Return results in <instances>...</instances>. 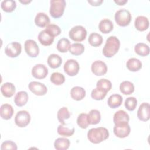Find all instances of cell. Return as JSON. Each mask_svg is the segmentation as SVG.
Returning a JSON list of instances; mask_svg holds the SVG:
<instances>
[{
	"label": "cell",
	"instance_id": "cell-45",
	"mask_svg": "<svg viewBox=\"0 0 150 150\" xmlns=\"http://www.w3.org/2000/svg\"><path fill=\"white\" fill-rule=\"evenodd\" d=\"M114 2L119 5H124L125 3L127 2V0H115Z\"/></svg>",
	"mask_w": 150,
	"mask_h": 150
},
{
	"label": "cell",
	"instance_id": "cell-23",
	"mask_svg": "<svg viewBox=\"0 0 150 150\" xmlns=\"http://www.w3.org/2000/svg\"><path fill=\"white\" fill-rule=\"evenodd\" d=\"M122 103V97L118 94L111 95L108 98L107 103L108 106L112 108H115L120 107Z\"/></svg>",
	"mask_w": 150,
	"mask_h": 150
},
{
	"label": "cell",
	"instance_id": "cell-31",
	"mask_svg": "<svg viewBox=\"0 0 150 150\" xmlns=\"http://www.w3.org/2000/svg\"><path fill=\"white\" fill-rule=\"evenodd\" d=\"M88 118L90 124L95 125L98 124L101 120L100 112L97 110H91L88 114Z\"/></svg>",
	"mask_w": 150,
	"mask_h": 150
},
{
	"label": "cell",
	"instance_id": "cell-21",
	"mask_svg": "<svg viewBox=\"0 0 150 150\" xmlns=\"http://www.w3.org/2000/svg\"><path fill=\"white\" fill-rule=\"evenodd\" d=\"M28 98V93L25 91H21L16 94L14 97V102L17 106L22 107L26 104Z\"/></svg>",
	"mask_w": 150,
	"mask_h": 150
},
{
	"label": "cell",
	"instance_id": "cell-34",
	"mask_svg": "<svg viewBox=\"0 0 150 150\" xmlns=\"http://www.w3.org/2000/svg\"><path fill=\"white\" fill-rule=\"evenodd\" d=\"M2 9L6 12H11L15 10L16 6V2L13 0L2 1L1 4Z\"/></svg>",
	"mask_w": 150,
	"mask_h": 150
},
{
	"label": "cell",
	"instance_id": "cell-42",
	"mask_svg": "<svg viewBox=\"0 0 150 150\" xmlns=\"http://www.w3.org/2000/svg\"><path fill=\"white\" fill-rule=\"evenodd\" d=\"M107 92L104 91L97 87L93 89L91 93V97L96 100H101L105 97Z\"/></svg>",
	"mask_w": 150,
	"mask_h": 150
},
{
	"label": "cell",
	"instance_id": "cell-44",
	"mask_svg": "<svg viewBox=\"0 0 150 150\" xmlns=\"http://www.w3.org/2000/svg\"><path fill=\"white\" fill-rule=\"evenodd\" d=\"M103 2V0H96V1H88V2L90 3L92 6H98Z\"/></svg>",
	"mask_w": 150,
	"mask_h": 150
},
{
	"label": "cell",
	"instance_id": "cell-16",
	"mask_svg": "<svg viewBox=\"0 0 150 150\" xmlns=\"http://www.w3.org/2000/svg\"><path fill=\"white\" fill-rule=\"evenodd\" d=\"M38 40L43 46H50L54 41V37L52 36L45 29L40 31L38 35Z\"/></svg>",
	"mask_w": 150,
	"mask_h": 150
},
{
	"label": "cell",
	"instance_id": "cell-24",
	"mask_svg": "<svg viewBox=\"0 0 150 150\" xmlns=\"http://www.w3.org/2000/svg\"><path fill=\"white\" fill-rule=\"evenodd\" d=\"M114 25L112 21L108 19H104L100 22L99 30L103 33H108L112 30Z\"/></svg>",
	"mask_w": 150,
	"mask_h": 150
},
{
	"label": "cell",
	"instance_id": "cell-32",
	"mask_svg": "<svg viewBox=\"0 0 150 150\" xmlns=\"http://www.w3.org/2000/svg\"><path fill=\"white\" fill-rule=\"evenodd\" d=\"M70 117V113L68 109L66 107H63L60 108L57 114V117L59 121L62 124L64 125V120L69 118Z\"/></svg>",
	"mask_w": 150,
	"mask_h": 150
},
{
	"label": "cell",
	"instance_id": "cell-22",
	"mask_svg": "<svg viewBox=\"0 0 150 150\" xmlns=\"http://www.w3.org/2000/svg\"><path fill=\"white\" fill-rule=\"evenodd\" d=\"M70 95L73 99L76 101H80L86 96V91L83 87L75 86L71 88L70 91Z\"/></svg>",
	"mask_w": 150,
	"mask_h": 150
},
{
	"label": "cell",
	"instance_id": "cell-26",
	"mask_svg": "<svg viewBox=\"0 0 150 150\" xmlns=\"http://www.w3.org/2000/svg\"><path fill=\"white\" fill-rule=\"evenodd\" d=\"M62 63V57L56 54H51L47 58V63L52 69L59 67Z\"/></svg>",
	"mask_w": 150,
	"mask_h": 150
},
{
	"label": "cell",
	"instance_id": "cell-14",
	"mask_svg": "<svg viewBox=\"0 0 150 150\" xmlns=\"http://www.w3.org/2000/svg\"><path fill=\"white\" fill-rule=\"evenodd\" d=\"M91 70L95 75L98 76H103L107 73V66L104 62L101 60H96L92 63Z\"/></svg>",
	"mask_w": 150,
	"mask_h": 150
},
{
	"label": "cell",
	"instance_id": "cell-5",
	"mask_svg": "<svg viewBox=\"0 0 150 150\" xmlns=\"http://www.w3.org/2000/svg\"><path fill=\"white\" fill-rule=\"evenodd\" d=\"M86 29L81 25L75 26L69 31V37L75 42L83 41L87 36Z\"/></svg>",
	"mask_w": 150,
	"mask_h": 150
},
{
	"label": "cell",
	"instance_id": "cell-4",
	"mask_svg": "<svg viewBox=\"0 0 150 150\" xmlns=\"http://www.w3.org/2000/svg\"><path fill=\"white\" fill-rule=\"evenodd\" d=\"M114 18L116 23L119 26H126L130 23L132 16L129 11L125 9H121L115 12Z\"/></svg>",
	"mask_w": 150,
	"mask_h": 150
},
{
	"label": "cell",
	"instance_id": "cell-8",
	"mask_svg": "<svg viewBox=\"0 0 150 150\" xmlns=\"http://www.w3.org/2000/svg\"><path fill=\"white\" fill-rule=\"evenodd\" d=\"M22 46L17 42H13L9 43L5 49V54L10 57H16L21 53Z\"/></svg>",
	"mask_w": 150,
	"mask_h": 150
},
{
	"label": "cell",
	"instance_id": "cell-13",
	"mask_svg": "<svg viewBox=\"0 0 150 150\" xmlns=\"http://www.w3.org/2000/svg\"><path fill=\"white\" fill-rule=\"evenodd\" d=\"M138 119L142 121H147L150 117V105L148 103H142L137 111Z\"/></svg>",
	"mask_w": 150,
	"mask_h": 150
},
{
	"label": "cell",
	"instance_id": "cell-20",
	"mask_svg": "<svg viewBox=\"0 0 150 150\" xmlns=\"http://www.w3.org/2000/svg\"><path fill=\"white\" fill-rule=\"evenodd\" d=\"M13 108L9 104H4L0 108V115L4 120L10 119L13 114Z\"/></svg>",
	"mask_w": 150,
	"mask_h": 150
},
{
	"label": "cell",
	"instance_id": "cell-12",
	"mask_svg": "<svg viewBox=\"0 0 150 150\" xmlns=\"http://www.w3.org/2000/svg\"><path fill=\"white\" fill-rule=\"evenodd\" d=\"M29 89L34 94L37 96H43L47 91L46 86L44 84L38 81H31L29 83Z\"/></svg>",
	"mask_w": 150,
	"mask_h": 150
},
{
	"label": "cell",
	"instance_id": "cell-46",
	"mask_svg": "<svg viewBox=\"0 0 150 150\" xmlns=\"http://www.w3.org/2000/svg\"><path fill=\"white\" fill-rule=\"evenodd\" d=\"M20 2H21V3H23V4H28V3H29V2H31V1L30 0V1H20Z\"/></svg>",
	"mask_w": 150,
	"mask_h": 150
},
{
	"label": "cell",
	"instance_id": "cell-19",
	"mask_svg": "<svg viewBox=\"0 0 150 150\" xmlns=\"http://www.w3.org/2000/svg\"><path fill=\"white\" fill-rule=\"evenodd\" d=\"M1 91L4 97H11L15 93V87L12 83L6 82L1 86Z\"/></svg>",
	"mask_w": 150,
	"mask_h": 150
},
{
	"label": "cell",
	"instance_id": "cell-40",
	"mask_svg": "<svg viewBox=\"0 0 150 150\" xmlns=\"http://www.w3.org/2000/svg\"><path fill=\"white\" fill-rule=\"evenodd\" d=\"M137 105V100L134 97H129L126 98L124 105L125 108L130 111H134Z\"/></svg>",
	"mask_w": 150,
	"mask_h": 150
},
{
	"label": "cell",
	"instance_id": "cell-7",
	"mask_svg": "<svg viewBox=\"0 0 150 150\" xmlns=\"http://www.w3.org/2000/svg\"><path fill=\"white\" fill-rule=\"evenodd\" d=\"M64 72L70 76L76 75L79 71L80 66L79 63L74 59L67 60L63 66Z\"/></svg>",
	"mask_w": 150,
	"mask_h": 150
},
{
	"label": "cell",
	"instance_id": "cell-1",
	"mask_svg": "<svg viewBox=\"0 0 150 150\" xmlns=\"http://www.w3.org/2000/svg\"><path fill=\"white\" fill-rule=\"evenodd\" d=\"M108 137L109 132L104 127L91 128L87 132L88 139L93 144H99L107 139Z\"/></svg>",
	"mask_w": 150,
	"mask_h": 150
},
{
	"label": "cell",
	"instance_id": "cell-11",
	"mask_svg": "<svg viewBox=\"0 0 150 150\" xmlns=\"http://www.w3.org/2000/svg\"><path fill=\"white\" fill-rule=\"evenodd\" d=\"M48 74V69L45 64H37L35 65L32 69V74L33 77L38 79L45 78Z\"/></svg>",
	"mask_w": 150,
	"mask_h": 150
},
{
	"label": "cell",
	"instance_id": "cell-28",
	"mask_svg": "<svg viewBox=\"0 0 150 150\" xmlns=\"http://www.w3.org/2000/svg\"><path fill=\"white\" fill-rule=\"evenodd\" d=\"M120 91L125 95H129L134 91V86L129 81H124L120 85Z\"/></svg>",
	"mask_w": 150,
	"mask_h": 150
},
{
	"label": "cell",
	"instance_id": "cell-39",
	"mask_svg": "<svg viewBox=\"0 0 150 150\" xmlns=\"http://www.w3.org/2000/svg\"><path fill=\"white\" fill-rule=\"evenodd\" d=\"M45 30L53 37L57 36L59 35L61 33V29L60 27L54 24H49L48 25Z\"/></svg>",
	"mask_w": 150,
	"mask_h": 150
},
{
	"label": "cell",
	"instance_id": "cell-17",
	"mask_svg": "<svg viewBox=\"0 0 150 150\" xmlns=\"http://www.w3.org/2000/svg\"><path fill=\"white\" fill-rule=\"evenodd\" d=\"M129 120V117L128 114L124 110H118L114 115L113 121L115 124L128 123Z\"/></svg>",
	"mask_w": 150,
	"mask_h": 150
},
{
	"label": "cell",
	"instance_id": "cell-33",
	"mask_svg": "<svg viewBox=\"0 0 150 150\" xmlns=\"http://www.w3.org/2000/svg\"><path fill=\"white\" fill-rule=\"evenodd\" d=\"M70 42L67 38H63L60 39L57 44V49L62 53H65L69 50L70 47Z\"/></svg>",
	"mask_w": 150,
	"mask_h": 150
},
{
	"label": "cell",
	"instance_id": "cell-30",
	"mask_svg": "<svg viewBox=\"0 0 150 150\" xmlns=\"http://www.w3.org/2000/svg\"><path fill=\"white\" fill-rule=\"evenodd\" d=\"M135 53L141 56H146L149 54V46L144 43H137L134 47Z\"/></svg>",
	"mask_w": 150,
	"mask_h": 150
},
{
	"label": "cell",
	"instance_id": "cell-3",
	"mask_svg": "<svg viewBox=\"0 0 150 150\" xmlns=\"http://www.w3.org/2000/svg\"><path fill=\"white\" fill-rule=\"evenodd\" d=\"M66 1L64 0H51L49 12L54 18L61 17L64 11Z\"/></svg>",
	"mask_w": 150,
	"mask_h": 150
},
{
	"label": "cell",
	"instance_id": "cell-36",
	"mask_svg": "<svg viewBox=\"0 0 150 150\" xmlns=\"http://www.w3.org/2000/svg\"><path fill=\"white\" fill-rule=\"evenodd\" d=\"M70 52L75 56L81 54L84 51V46L83 44L80 43H74L72 44L69 49Z\"/></svg>",
	"mask_w": 150,
	"mask_h": 150
},
{
	"label": "cell",
	"instance_id": "cell-25",
	"mask_svg": "<svg viewBox=\"0 0 150 150\" xmlns=\"http://www.w3.org/2000/svg\"><path fill=\"white\" fill-rule=\"evenodd\" d=\"M126 66L129 70L131 71H137L141 69L142 63L139 59L132 57L127 61Z\"/></svg>",
	"mask_w": 150,
	"mask_h": 150
},
{
	"label": "cell",
	"instance_id": "cell-18",
	"mask_svg": "<svg viewBox=\"0 0 150 150\" xmlns=\"http://www.w3.org/2000/svg\"><path fill=\"white\" fill-rule=\"evenodd\" d=\"M35 23L36 26L44 28L50 23V19L47 14L43 12L38 13L35 18Z\"/></svg>",
	"mask_w": 150,
	"mask_h": 150
},
{
	"label": "cell",
	"instance_id": "cell-2",
	"mask_svg": "<svg viewBox=\"0 0 150 150\" xmlns=\"http://www.w3.org/2000/svg\"><path fill=\"white\" fill-rule=\"evenodd\" d=\"M120 46L119 39L114 36L108 37L103 49V54L106 57H111L118 51Z\"/></svg>",
	"mask_w": 150,
	"mask_h": 150
},
{
	"label": "cell",
	"instance_id": "cell-9",
	"mask_svg": "<svg viewBox=\"0 0 150 150\" xmlns=\"http://www.w3.org/2000/svg\"><path fill=\"white\" fill-rule=\"evenodd\" d=\"M114 133L118 138H123L128 136L131 132V128L128 123L115 124L114 127Z\"/></svg>",
	"mask_w": 150,
	"mask_h": 150
},
{
	"label": "cell",
	"instance_id": "cell-43",
	"mask_svg": "<svg viewBox=\"0 0 150 150\" xmlns=\"http://www.w3.org/2000/svg\"><path fill=\"white\" fill-rule=\"evenodd\" d=\"M1 150L5 149H12V150H16L17 149V145L16 144L12 141H5L2 142L1 146Z\"/></svg>",
	"mask_w": 150,
	"mask_h": 150
},
{
	"label": "cell",
	"instance_id": "cell-35",
	"mask_svg": "<svg viewBox=\"0 0 150 150\" xmlns=\"http://www.w3.org/2000/svg\"><path fill=\"white\" fill-rule=\"evenodd\" d=\"M96 86L98 88L107 93L111 89L112 83L107 79H101L97 82Z\"/></svg>",
	"mask_w": 150,
	"mask_h": 150
},
{
	"label": "cell",
	"instance_id": "cell-29",
	"mask_svg": "<svg viewBox=\"0 0 150 150\" xmlns=\"http://www.w3.org/2000/svg\"><path fill=\"white\" fill-rule=\"evenodd\" d=\"M88 41L90 44V45L94 47H98L102 44L103 42V39L101 35L97 33L94 32V33H91L89 35Z\"/></svg>",
	"mask_w": 150,
	"mask_h": 150
},
{
	"label": "cell",
	"instance_id": "cell-6",
	"mask_svg": "<svg viewBox=\"0 0 150 150\" xmlns=\"http://www.w3.org/2000/svg\"><path fill=\"white\" fill-rule=\"evenodd\" d=\"M30 121V115L25 110L18 111L15 117V122L19 127H25L27 126Z\"/></svg>",
	"mask_w": 150,
	"mask_h": 150
},
{
	"label": "cell",
	"instance_id": "cell-27",
	"mask_svg": "<svg viewBox=\"0 0 150 150\" xmlns=\"http://www.w3.org/2000/svg\"><path fill=\"white\" fill-rule=\"evenodd\" d=\"M70 142L66 138H59L54 142V146L57 150H66L70 146Z\"/></svg>",
	"mask_w": 150,
	"mask_h": 150
},
{
	"label": "cell",
	"instance_id": "cell-41",
	"mask_svg": "<svg viewBox=\"0 0 150 150\" xmlns=\"http://www.w3.org/2000/svg\"><path fill=\"white\" fill-rule=\"evenodd\" d=\"M74 132V128H72L69 129L67 127H64L63 125H59L57 127V133L62 136L70 137L73 135Z\"/></svg>",
	"mask_w": 150,
	"mask_h": 150
},
{
	"label": "cell",
	"instance_id": "cell-37",
	"mask_svg": "<svg viewBox=\"0 0 150 150\" xmlns=\"http://www.w3.org/2000/svg\"><path fill=\"white\" fill-rule=\"evenodd\" d=\"M77 123L80 128L83 129L87 128L90 124L88 114L86 113H81L79 114L77 119Z\"/></svg>",
	"mask_w": 150,
	"mask_h": 150
},
{
	"label": "cell",
	"instance_id": "cell-10",
	"mask_svg": "<svg viewBox=\"0 0 150 150\" xmlns=\"http://www.w3.org/2000/svg\"><path fill=\"white\" fill-rule=\"evenodd\" d=\"M25 50L27 54L31 57H36L39 53V48L38 44L32 39H28L25 41Z\"/></svg>",
	"mask_w": 150,
	"mask_h": 150
},
{
	"label": "cell",
	"instance_id": "cell-38",
	"mask_svg": "<svg viewBox=\"0 0 150 150\" xmlns=\"http://www.w3.org/2000/svg\"><path fill=\"white\" fill-rule=\"evenodd\" d=\"M50 81L55 85H61L65 81L64 75L59 72H54L50 76Z\"/></svg>",
	"mask_w": 150,
	"mask_h": 150
},
{
	"label": "cell",
	"instance_id": "cell-15",
	"mask_svg": "<svg viewBox=\"0 0 150 150\" xmlns=\"http://www.w3.org/2000/svg\"><path fill=\"white\" fill-rule=\"evenodd\" d=\"M135 28L139 31H144L149 27L148 19L144 16H138L134 22Z\"/></svg>",
	"mask_w": 150,
	"mask_h": 150
}]
</instances>
